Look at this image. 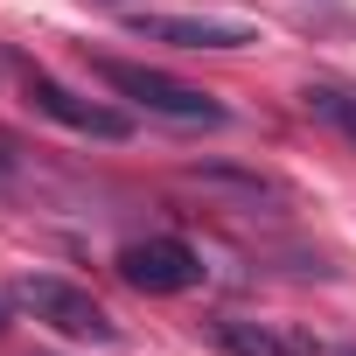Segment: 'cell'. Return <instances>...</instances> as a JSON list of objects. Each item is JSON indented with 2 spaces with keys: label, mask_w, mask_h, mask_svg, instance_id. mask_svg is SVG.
<instances>
[{
  "label": "cell",
  "mask_w": 356,
  "mask_h": 356,
  "mask_svg": "<svg viewBox=\"0 0 356 356\" xmlns=\"http://www.w3.org/2000/svg\"><path fill=\"white\" fill-rule=\"evenodd\" d=\"M300 105H307L321 126H335V133L356 147V91H335V84H307V91H300Z\"/></svg>",
  "instance_id": "obj_7"
},
{
  "label": "cell",
  "mask_w": 356,
  "mask_h": 356,
  "mask_svg": "<svg viewBox=\"0 0 356 356\" xmlns=\"http://www.w3.org/2000/svg\"><path fill=\"white\" fill-rule=\"evenodd\" d=\"M0 328H8V307H0Z\"/></svg>",
  "instance_id": "obj_8"
},
{
  "label": "cell",
  "mask_w": 356,
  "mask_h": 356,
  "mask_svg": "<svg viewBox=\"0 0 356 356\" xmlns=\"http://www.w3.org/2000/svg\"><path fill=\"white\" fill-rule=\"evenodd\" d=\"M126 29L140 42H168V49H252V42H266L252 22H231V15H126Z\"/></svg>",
  "instance_id": "obj_5"
},
{
  "label": "cell",
  "mask_w": 356,
  "mask_h": 356,
  "mask_svg": "<svg viewBox=\"0 0 356 356\" xmlns=\"http://www.w3.org/2000/svg\"><path fill=\"white\" fill-rule=\"evenodd\" d=\"M15 300H22L42 328H56V335H70V342H119V321H112L84 286H70V280H56V273L15 280Z\"/></svg>",
  "instance_id": "obj_2"
},
{
  "label": "cell",
  "mask_w": 356,
  "mask_h": 356,
  "mask_svg": "<svg viewBox=\"0 0 356 356\" xmlns=\"http://www.w3.org/2000/svg\"><path fill=\"white\" fill-rule=\"evenodd\" d=\"M119 280L133 293H189L203 286V252L189 238H133L119 252Z\"/></svg>",
  "instance_id": "obj_4"
},
{
  "label": "cell",
  "mask_w": 356,
  "mask_h": 356,
  "mask_svg": "<svg viewBox=\"0 0 356 356\" xmlns=\"http://www.w3.org/2000/svg\"><path fill=\"white\" fill-rule=\"evenodd\" d=\"M126 105H140L147 119H168V126H203V133H217V126H231V112L210 98V91H196V84H182V77H161V70H147V63H126V56H98L91 63Z\"/></svg>",
  "instance_id": "obj_1"
},
{
  "label": "cell",
  "mask_w": 356,
  "mask_h": 356,
  "mask_svg": "<svg viewBox=\"0 0 356 356\" xmlns=\"http://www.w3.org/2000/svg\"><path fill=\"white\" fill-rule=\"evenodd\" d=\"M22 91H29V105H35L42 119H56V126H70V133H84V140H126V133H133V119H126L119 105H98V98L70 91L63 77H49V70H35V63H22Z\"/></svg>",
  "instance_id": "obj_3"
},
{
  "label": "cell",
  "mask_w": 356,
  "mask_h": 356,
  "mask_svg": "<svg viewBox=\"0 0 356 356\" xmlns=\"http://www.w3.org/2000/svg\"><path fill=\"white\" fill-rule=\"evenodd\" d=\"M210 342H217L224 356H321V342H314V335L280 328V321H245V314L210 321Z\"/></svg>",
  "instance_id": "obj_6"
}]
</instances>
